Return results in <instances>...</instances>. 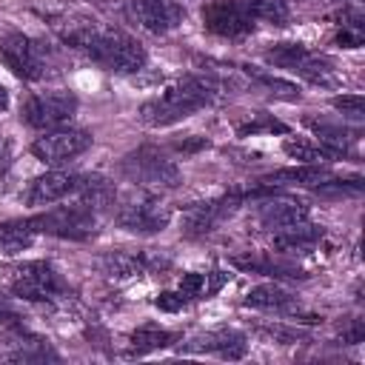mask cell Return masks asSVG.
Here are the masks:
<instances>
[{
	"instance_id": "4316f807",
	"label": "cell",
	"mask_w": 365,
	"mask_h": 365,
	"mask_svg": "<svg viewBox=\"0 0 365 365\" xmlns=\"http://www.w3.org/2000/svg\"><path fill=\"white\" fill-rule=\"evenodd\" d=\"M308 54L311 51L302 43H274L271 48H265V60L277 68H285V71H297Z\"/></svg>"
},
{
	"instance_id": "7402d4cb",
	"label": "cell",
	"mask_w": 365,
	"mask_h": 365,
	"mask_svg": "<svg viewBox=\"0 0 365 365\" xmlns=\"http://www.w3.org/2000/svg\"><path fill=\"white\" fill-rule=\"evenodd\" d=\"M34 237H37V231L31 225V217H26V220H6V222H0V254L14 257V254L26 251L34 242Z\"/></svg>"
},
{
	"instance_id": "9c48e42d",
	"label": "cell",
	"mask_w": 365,
	"mask_h": 365,
	"mask_svg": "<svg viewBox=\"0 0 365 365\" xmlns=\"http://www.w3.org/2000/svg\"><path fill=\"white\" fill-rule=\"evenodd\" d=\"M0 57L20 80H43L46 77V54L43 46L26 34H6L0 43Z\"/></svg>"
},
{
	"instance_id": "8fae6325",
	"label": "cell",
	"mask_w": 365,
	"mask_h": 365,
	"mask_svg": "<svg viewBox=\"0 0 365 365\" xmlns=\"http://www.w3.org/2000/svg\"><path fill=\"white\" fill-rule=\"evenodd\" d=\"M125 14L151 34H168L185 17V9L177 0H128Z\"/></svg>"
},
{
	"instance_id": "d6986e66",
	"label": "cell",
	"mask_w": 365,
	"mask_h": 365,
	"mask_svg": "<svg viewBox=\"0 0 365 365\" xmlns=\"http://www.w3.org/2000/svg\"><path fill=\"white\" fill-rule=\"evenodd\" d=\"M305 125L319 137V145H325L334 157L351 151V145L359 140V131H351V128H345V125H334V123H325V120H314V117H308Z\"/></svg>"
},
{
	"instance_id": "f546056e",
	"label": "cell",
	"mask_w": 365,
	"mask_h": 365,
	"mask_svg": "<svg viewBox=\"0 0 365 365\" xmlns=\"http://www.w3.org/2000/svg\"><path fill=\"white\" fill-rule=\"evenodd\" d=\"M331 106L336 111H342L345 117H351V120H362L365 117V100H362V94H339V97L331 100Z\"/></svg>"
},
{
	"instance_id": "83f0119b",
	"label": "cell",
	"mask_w": 365,
	"mask_h": 365,
	"mask_svg": "<svg viewBox=\"0 0 365 365\" xmlns=\"http://www.w3.org/2000/svg\"><path fill=\"white\" fill-rule=\"evenodd\" d=\"M282 151L291 160H299V163H322V160H331L334 157L325 145L311 143V140H285L282 143Z\"/></svg>"
},
{
	"instance_id": "5bb4252c",
	"label": "cell",
	"mask_w": 365,
	"mask_h": 365,
	"mask_svg": "<svg viewBox=\"0 0 365 365\" xmlns=\"http://www.w3.org/2000/svg\"><path fill=\"white\" fill-rule=\"evenodd\" d=\"M77 182H80V174H68V171H48V174H40L29 182L26 188V202L29 205H51L68 194L77 191Z\"/></svg>"
},
{
	"instance_id": "74e56055",
	"label": "cell",
	"mask_w": 365,
	"mask_h": 365,
	"mask_svg": "<svg viewBox=\"0 0 365 365\" xmlns=\"http://www.w3.org/2000/svg\"><path fill=\"white\" fill-rule=\"evenodd\" d=\"M9 108V91L0 86V111H6Z\"/></svg>"
},
{
	"instance_id": "3957f363",
	"label": "cell",
	"mask_w": 365,
	"mask_h": 365,
	"mask_svg": "<svg viewBox=\"0 0 365 365\" xmlns=\"http://www.w3.org/2000/svg\"><path fill=\"white\" fill-rule=\"evenodd\" d=\"M120 174L140 188H171L180 182V168L165 151L143 145L120 160Z\"/></svg>"
},
{
	"instance_id": "d4e9b609",
	"label": "cell",
	"mask_w": 365,
	"mask_h": 365,
	"mask_svg": "<svg viewBox=\"0 0 365 365\" xmlns=\"http://www.w3.org/2000/svg\"><path fill=\"white\" fill-rule=\"evenodd\" d=\"M294 74L305 77V80H308V83H314V86H336V80H339L336 66H334L328 57L314 54V51H311V54L302 60V66H299Z\"/></svg>"
},
{
	"instance_id": "4dcf8cb0",
	"label": "cell",
	"mask_w": 365,
	"mask_h": 365,
	"mask_svg": "<svg viewBox=\"0 0 365 365\" xmlns=\"http://www.w3.org/2000/svg\"><path fill=\"white\" fill-rule=\"evenodd\" d=\"M185 302H188V297H185L182 291H163V294L154 299V305H157L160 311H168V314L182 311V308H185Z\"/></svg>"
},
{
	"instance_id": "7a4b0ae2",
	"label": "cell",
	"mask_w": 365,
	"mask_h": 365,
	"mask_svg": "<svg viewBox=\"0 0 365 365\" xmlns=\"http://www.w3.org/2000/svg\"><path fill=\"white\" fill-rule=\"evenodd\" d=\"M220 91H222V83L214 74H185L177 83H171L160 97L145 100L140 106V120L154 128L180 123L194 111L211 106L220 97Z\"/></svg>"
},
{
	"instance_id": "f1b7e54d",
	"label": "cell",
	"mask_w": 365,
	"mask_h": 365,
	"mask_svg": "<svg viewBox=\"0 0 365 365\" xmlns=\"http://www.w3.org/2000/svg\"><path fill=\"white\" fill-rule=\"evenodd\" d=\"M251 9H254L257 20H265L271 26H285L288 14H291L285 0H251Z\"/></svg>"
},
{
	"instance_id": "1f68e13d",
	"label": "cell",
	"mask_w": 365,
	"mask_h": 365,
	"mask_svg": "<svg viewBox=\"0 0 365 365\" xmlns=\"http://www.w3.org/2000/svg\"><path fill=\"white\" fill-rule=\"evenodd\" d=\"M257 131H279V134H285L288 128H285L279 120L268 117V114H259V120H257V123H248V125H242V128H240V134H257Z\"/></svg>"
},
{
	"instance_id": "44dd1931",
	"label": "cell",
	"mask_w": 365,
	"mask_h": 365,
	"mask_svg": "<svg viewBox=\"0 0 365 365\" xmlns=\"http://www.w3.org/2000/svg\"><path fill=\"white\" fill-rule=\"evenodd\" d=\"M231 265H237L242 271H251V274H265V277H274V279H302L305 277L299 268H294L288 262H279L274 257H265V254H259V257H251V254L248 257H234Z\"/></svg>"
},
{
	"instance_id": "8992f818",
	"label": "cell",
	"mask_w": 365,
	"mask_h": 365,
	"mask_svg": "<svg viewBox=\"0 0 365 365\" xmlns=\"http://www.w3.org/2000/svg\"><path fill=\"white\" fill-rule=\"evenodd\" d=\"M11 291H14V297L43 302V299L60 297L66 291V282L48 262L34 259V262H23L11 271Z\"/></svg>"
},
{
	"instance_id": "52a82bcc",
	"label": "cell",
	"mask_w": 365,
	"mask_h": 365,
	"mask_svg": "<svg viewBox=\"0 0 365 365\" xmlns=\"http://www.w3.org/2000/svg\"><path fill=\"white\" fill-rule=\"evenodd\" d=\"M77 111V97L68 91H46V94H34L26 100L23 106V120L31 128L40 131H51L66 125Z\"/></svg>"
},
{
	"instance_id": "ba28073f",
	"label": "cell",
	"mask_w": 365,
	"mask_h": 365,
	"mask_svg": "<svg viewBox=\"0 0 365 365\" xmlns=\"http://www.w3.org/2000/svg\"><path fill=\"white\" fill-rule=\"evenodd\" d=\"M171 222V208L151 194L125 200L117 208V225L131 234H157Z\"/></svg>"
},
{
	"instance_id": "30bf717a",
	"label": "cell",
	"mask_w": 365,
	"mask_h": 365,
	"mask_svg": "<svg viewBox=\"0 0 365 365\" xmlns=\"http://www.w3.org/2000/svg\"><path fill=\"white\" fill-rule=\"evenodd\" d=\"M91 145V134L80 131V128H51L43 137H37L31 143V154L46 163V165H57L66 160L80 157L83 151H88Z\"/></svg>"
},
{
	"instance_id": "ac0fdd59",
	"label": "cell",
	"mask_w": 365,
	"mask_h": 365,
	"mask_svg": "<svg viewBox=\"0 0 365 365\" xmlns=\"http://www.w3.org/2000/svg\"><path fill=\"white\" fill-rule=\"evenodd\" d=\"M328 177L331 174H328L325 165H319V163H302V165H294V168L271 171L259 182L262 185H317V182H322Z\"/></svg>"
},
{
	"instance_id": "9a60e30c",
	"label": "cell",
	"mask_w": 365,
	"mask_h": 365,
	"mask_svg": "<svg viewBox=\"0 0 365 365\" xmlns=\"http://www.w3.org/2000/svg\"><path fill=\"white\" fill-rule=\"evenodd\" d=\"M257 214H259V222L277 234V231H285V228H294V225L305 222L308 220V205L294 200V197H271L259 205Z\"/></svg>"
},
{
	"instance_id": "d590c367",
	"label": "cell",
	"mask_w": 365,
	"mask_h": 365,
	"mask_svg": "<svg viewBox=\"0 0 365 365\" xmlns=\"http://www.w3.org/2000/svg\"><path fill=\"white\" fill-rule=\"evenodd\" d=\"M202 145H208V140H205V137L191 140V143H180V151H197V148H202Z\"/></svg>"
},
{
	"instance_id": "277c9868",
	"label": "cell",
	"mask_w": 365,
	"mask_h": 365,
	"mask_svg": "<svg viewBox=\"0 0 365 365\" xmlns=\"http://www.w3.org/2000/svg\"><path fill=\"white\" fill-rule=\"evenodd\" d=\"M37 234H51L60 240H88L97 234V211L86 202L57 205L37 217H31Z\"/></svg>"
},
{
	"instance_id": "484cf974",
	"label": "cell",
	"mask_w": 365,
	"mask_h": 365,
	"mask_svg": "<svg viewBox=\"0 0 365 365\" xmlns=\"http://www.w3.org/2000/svg\"><path fill=\"white\" fill-rule=\"evenodd\" d=\"M242 71L248 74L251 83L268 88L274 97H282V100H299V88H297L294 83H288V80H282V77H277V74H271V71H265V68H257V66H242Z\"/></svg>"
},
{
	"instance_id": "8d00e7d4",
	"label": "cell",
	"mask_w": 365,
	"mask_h": 365,
	"mask_svg": "<svg viewBox=\"0 0 365 365\" xmlns=\"http://www.w3.org/2000/svg\"><path fill=\"white\" fill-rule=\"evenodd\" d=\"M9 160H11V154H9V143L0 137V171L9 165Z\"/></svg>"
},
{
	"instance_id": "d6a6232c",
	"label": "cell",
	"mask_w": 365,
	"mask_h": 365,
	"mask_svg": "<svg viewBox=\"0 0 365 365\" xmlns=\"http://www.w3.org/2000/svg\"><path fill=\"white\" fill-rule=\"evenodd\" d=\"M259 334L274 339V342H279V345H291V342H297L302 336L299 331H291V328H282V325H265V328H259Z\"/></svg>"
},
{
	"instance_id": "e575fe53",
	"label": "cell",
	"mask_w": 365,
	"mask_h": 365,
	"mask_svg": "<svg viewBox=\"0 0 365 365\" xmlns=\"http://www.w3.org/2000/svg\"><path fill=\"white\" fill-rule=\"evenodd\" d=\"M362 334H365V331H362V322L356 319V322L342 334V342H345V345H356V342H362Z\"/></svg>"
},
{
	"instance_id": "6da1fadb",
	"label": "cell",
	"mask_w": 365,
	"mask_h": 365,
	"mask_svg": "<svg viewBox=\"0 0 365 365\" xmlns=\"http://www.w3.org/2000/svg\"><path fill=\"white\" fill-rule=\"evenodd\" d=\"M60 37L71 48L86 51L94 63H100L117 74H134V71L145 68V63H148V54L140 46V40L120 29H100L88 20H80V23L63 26Z\"/></svg>"
},
{
	"instance_id": "cb8c5ba5",
	"label": "cell",
	"mask_w": 365,
	"mask_h": 365,
	"mask_svg": "<svg viewBox=\"0 0 365 365\" xmlns=\"http://www.w3.org/2000/svg\"><path fill=\"white\" fill-rule=\"evenodd\" d=\"M171 342H177V334H171L165 328H157V325H143V328H137L131 334L128 356H143V354H151V351H163Z\"/></svg>"
},
{
	"instance_id": "7c38bea8",
	"label": "cell",
	"mask_w": 365,
	"mask_h": 365,
	"mask_svg": "<svg viewBox=\"0 0 365 365\" xmlns=\"http://www.w3.org/2000/svg\"><path fill=\"white\" fill-rule=\"evenodd\" d=\"M245 200V194H225L220 200H205V202H191L185 208V234L188 237H205L211 234L225 217H231L237 211V205Z\"/></svg>"
},
{
	"instance_id": "603a6c76",
	"label": "cell",
	"mask_w": 365,
	"mask_h": 365,
	"mask_svg": "<svg viewBox=\"0 0 365 365\" xmlns=\"http://www.w3.org/2000/svg\"><path fill=\"white\" fill-rule=\"evenodd\" d=\"M74 194H80V202L91 205L94 211H97V208H106V205H114V200H117L114 182L106 180V177H100V174H86V177H80Z\"/></svg>"
},
{
	"instance_id": "2e32d148",
	"label": "cell",
	"mask_w": 365,
	"mask_h": 365,
	"mask_svg": "<svg viewBox=\"0 0 365 365\" xmlns=\"http://www.w3.org/2000/svg\"><path fill=\"white\" fill-rule=\"evenodd\" d=\"M242 305H245V308H257V311H274V314H297V308H299L297 297H294L288 288L277 285V282L254 285V288L245 294Z\"/></svg>"
},
{
	"instance_id": "ffe728a7",
	"label": "cell",
	"mask_w": 365,
	"mask_h": 365,
	"mask_svg": "<svg viewBox=\"0 0 365 365\" xmlns=\"http://www.w3.org/2000/svg\"><path fill=\"white\" fill-rule=\"evenodd\" d=\"M100 268L111 279H128L145 274V254H131V251H108L100 257Z\"/></svg>"
},
{
	"instance_id": "4fadbf2b",
	"label": "cell",
	"mask_w": 365,
	"mask_h": 365,
	"mask_svg": "<svg viewBox=\"0 0 365 365\" xmlns=\"http://www.w3.org/2000/svg\"><path fill=\"white\" fill-rule=\"evenodd\" d=\"M245 351H248V342L240 331H208L180 345V354H217L222 359H242Z\"/></svg>"
},
{
	"instance_id": "836d02e7",
	"label": "cell",
	"mask_w": 365,
	"mask_h": 365,
	"mask_svg": "<svg viewBox=\"0 0 365 365\" xmlns=\"http://www.w3.org/2000/svg\"><path fill=\"white\" fill-rule=\"evenodd\" d=\"M336 43L342 48H359L362 46V26H342V31L336 34Z\"/></svg>"
},
{
	"instance_id": "5b68a950",
	"label": "cell",
	"mask_w": 365,
	"mask_h": 365,
	"mask_svg": "<svg viewBox=\"0 0 365 365\" xmlns=\"http://www.w3.org/2000/svg\"><path fill=\"white\" fill-rule=\"evenodd\" d=\"M202 26L217 37L240 40L254 31L257 17L251 0H211L202 6Z\"/></svg>"
},
{
	"instance_id": "e0dca14e",
	"label": "cell",
	"mask_w": 365,
	"mask_h": 365,
	"mask_svg": "<svg viewBox=\"0 0 365 365\" xmlns=\"http://www.w3.org/2000/svg\"><path fill=\"white\" fill-rule=\"evenodd\" d=\"M325 237V231L319 225H311L308 220L294 225V228H285V231H277L274 234V248L282 251V254H308L311 248H317V242Z\"/></svg>"
},
{
	"instance_id": "f35d334b",
	"label": "cell",
	"mask_w": 365,
	"mask_h": 365,
	"mask_svg": "<svg viewBox=\"0 0 365 365\" xmlns=\"http://www.w3.org/2000/svg\"><path fill=\"white\" fill-rule=\"evenodd\" d=\"M91 3H97V6H125L128 0H91Z\"/></svg>"
}]
</instances>
